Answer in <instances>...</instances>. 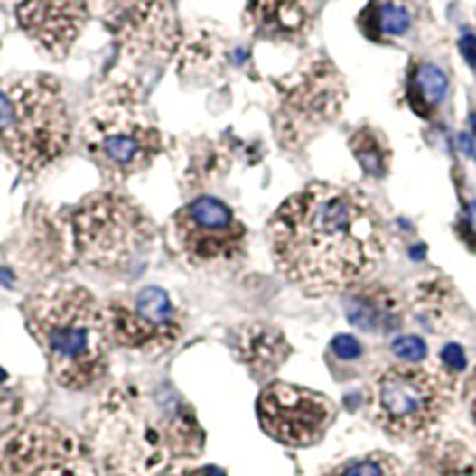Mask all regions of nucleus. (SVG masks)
<instances>
[{"label": "nucleus", "instance_id": "1", "mask_svg": "<svg viewBox=\"0 0 476 476\" xmlns=\"http://www.w3.org/2000/svg\"><path fill=\"white\" fill-rule=\"evenodd\" d=\"M276 267L307 295L350 291L384 255V222L365 193L314 182L281 202L269 224Z\"/></svg>", "mask_w": 476, "mask_h": 476}, {"label": "nucleus", "instance_id": "2", "mask_svg": "<svg viewBox=\"0 0 476 476\" xmlns=\"http://www.w3.org/2000/svg\"><path fill=\"white\" fill-rule=\"evenodd\" d=\"M89 448L110 476H163L202 453L196 410L164 381H126L89 415Z\"/></svg>", "mask_w": 476, "mask_h": 476}, {"label": "nucleus", "instance_id": "3", "mask_svg": "<svg viewBox=\"0 0 476 476\" xmlns=\"http://www.w3.org/2000/svg\"><path fill=\"white\" fill-rule=\"evenodd\" d=\"M24 324L60 388L93 391L110 372L105 305L72 281L41 286L22 303Z\"/></svg>", "mask_w": 476, "mask_h": 476}, {"label": "nucleus", "instance_id": "4", "mask_svg": "<svg viewBox=\"0 0 476 476\" xmlns=\"http://www.w3.org/2000/svg\"><path fill=\"white\" fill-rule=\"evenodd\" d=\"M74 125L58 79L24 74L0 81V148L22 172L39 174L72 145Z\"/></svg>", "mask_w": 476, "mask_h": 476}, {"label": "nucleus", "instance_id": "5", "mask_svg": "<svg viewBox=\"0 0 476 476\" xmlns=\"http://www.w3.org/2000/svg\"><path fill=\"white\" fill-rule=\"evenodd\" d=\"M77 257L100 272H126L144 257L155 227L138 202L117 191H98L79 202L70 215Z\"/></svg>", "mask_w": 476, "mask_h": 476}, {"label": "nucleus", "instance_id": "6", "mask_svg": "<svg viewBox=\"0 0 476 476\" xmlns=\"http://www.w3.org/2000/svg\"><path fill=\"white\" fill-rule=\"evenodd\" d=\"M81 145L105 182L141 174L163 153V131L131 96L98 103L81 126Z\"/></svg>", "mask_w": 476, "mask_h": 476}, {"label": "nucleus", "instance_id": "7", "mask_svg": "<svg viewBox=\"0 0 476 476\" xmlns=\"http://www.w3.org/2000/svg\"><path fill=\"white\" fill-rule=\"evenodd\" d=\"M453 403V378L419 362L386 367L369 388L374 425L393 438H419L441 422Z\"/></svg>", "mask_w": 476, "mask_h": 476}, {"label": "nucleus", "instance_id": "8", "mask_svg": "<svg viewBox=\"0 0 476 476\" xmlns=\"http://www.w3.org/2000/svg\"><path fill=\"white\" fill-rule=\"evenodd\" d=\"M0 476H96V457L72 429L32 419L0 438Z\"/></svg>", "mask_w": 476, "mask_h": 476}, {"label": "nucleus", "instance_id": "9", "mask_svg": "<svg viewBox=\"0 0 476 476\" xmlns=\"http://www.w3.org/2000/svg\"><path fill=\"white\" fill-rule=\"evenodd\" d=\"M174 241L189 265L217 269L236 265L248 250V229L227 202L215 196H201L176 210Z\"/></svg>", "mask_w": 476, "mask_h": 476}, {"label": "nucleus", "instance_id": "10", "mask_svg": "<svg viewBox=\"0 0 476 476\" xmlns=\"http://www.w3.org/2000/svg\"><path fill=\"white\" fill-rule=\"evenodd\" d=\"M105 324L110 346L141 355H160L172 350L182 339L183 314L167 291L145 286L112 298L105 305Z\"/></svg>", "mask_w": 476, "mask_h": 476}, {"label": "nucleus", "instance_id": "11", "mask_svg": "<svg viewBox=\"0 0 476 476\" xmlns=\"http://www.w3.org/2000/svg\"><path fill=\"white\" fill-rule=\"evenodd\" d=\"M255 410L262 431L288 448L317 445L336 419V405L329 396L284 381L265 386Z\"/></svg>", "mask_w": 476, "mask_h": 476}, {"label": "nucleus", "instance_id": "12", "mask_svg": "<svg viewBox=\"0 0 476 476\" xmlns=\"http://www.w3.org/2000/svg\"><path fill=\"white\" fill-rule=\"evenodd\" d=\"M103 22L122 52L138 62L172 58L179 43L172 0H105Z\"/></svg>", "mask_w": 476, "mask_h": 476}, {"label": "nucleus", "instance_id": "13", "mask_svg": "<svg viewBox=\"0 0 476 476\" xmlns=\"http://www.w3.org/2000/svg\"><path fill=\"white\" fill-rule=\"evenodd\" d=\"M89 22L86 0H22L17 24L52 60L67 58Z\"/></svg>", "mask_w": 476, "mask_h": 476}, {"label": "nucleus", "instance_id": "14", "mask_svg": "<svg viewBox=\"0 0 476 476\" xmlns=\"http://www.w3.org/2000/svg\"><path fill=\"white\" fill-rule=\"evenodd\" d=\"M343 96L346 89L339 72L333 70L331 62L322 60L307 70L298 84L291 86V93L284 100V117L286 122H294V131L331 122L333 115L341 110Z\"/></svg>", "mask_w": 476, "mask_h": 476}, {"label": "nucleus", "instance_id": "15", "mask_svg": "<svg viewBox=\"0 0 476 476\" xmlns=\"http://www.w3.org/2000/svg\"><path fill=\"white\" fill-rule=\"evenodd\" d=\"M346 317L352 326L369 333H391L403 324L405 305L391 286L362 281L346 298Z\"/></svg>", "mask_w": 476, "mask_h": 476}, {"label": "nucleus", "instance_id": "16", "mask_svg": "<svg viewBox=\"0 0 476 476\" xmlns=\"http://www.w3.org/2000/svg\"><path fill=\"white\" fill-rule=\"evenodd\" d=\"M234 352L255 378H269L291 358V346L276 326L248 324L236 331Z\"/></svg>", "mask_w": 476, "mask_h": 476}, {"label": "nucleus", "instance_id": "17", "mask_svg": "<svg viewBox=\"0 0 476 476\" xmlns=\"http://www.w3.org/2000/svg\"><path fill=\"white\" fill-rule=\"evenodd\" d=\"M246 20L262 39L298 41L310 26V10L305 0H248Z\"/></svg>", "mask_w": 476, "mask_h": 476}, {"label": "nucleus", "instance_id": "18", "mask_svg": "<svg viewBox=\"0 0 476 476\" xmlns=\"http://www.w3.org/2000/svg\"><path fill=\"white\" fill-rule=\"evenodd\" d=\"M350 151L367 174L374 176V179L386 176V170H388V144H386L384 136L377 129L362 126V129L355 131L350 138Z\"/></svg>", "mask_w": 476, "mask_h": 476}, {"label": "nucleus", "instance_id": "19", "mask_svg": "<svg viewBox=\"0 0 476 476\" xmlns=\"http://www.w3.org/2000/svg\"><path fill=\"white\" fill-rule=\"evenodd\" d=\"M324 476H410V471L405 470L398 457L388 453H369L336 464Z\"/></svg>", "mask_w": 476, "mask_h": 476}, {"label": "nucleus", "instance_id": "20", "mask_svg": "<svg viewBox=\"0 0 476 476\" xmlns=\"http://www.w3.org/2000/svg\"><path fill=\"white\" fill-rule=\"evenodd\" d=\"M445 91H448V77H445L436 65H422L415 72L410 89V103L412 107L425 115L434 105L443 100Z\"/></svg>", "mask_w": 476, "mask_h": 476}, {"label": "nucleus", "instance_id": "21", "mask_svg": "<svg viewBox=\"0 0 476 476\" xmlns=\"http://www.w3.org/2000/svg\"><path fill=\"white\" fill-rule=\"evenodd\" d=\"M378 26H381V32L384 33L403 36V33L410 29V13H407L403 5L386 3V5L378 7Z\"/></svg>", "mask_w": 476, "mask_h": 476}, {"label": "nucleus", "instance_id": "22", "mask_svg": "<svg viewBox=\"0 0 476 476\" xmlns=\"http://www.w3.org/2000/svg\"><path fill=\"white\" fill-rule=\"evenodd\" d=\"M331 355L333 358H339L341 362L352 365V362H359V359H362L365 348H362L359 341L352 339V336H336V339L331 341Z\"/></svg>", "mask_w": 476, "mask_h": 476}, {"label": "nucleus", "instance_id": "23", "mask_svg": "<svg viewBox=\"0 0 476 476\" xmlns=\"http://www.w3.org/2000/svg\"><path fill=\"white\" fill-rule=\"evenodd\" d=\"M393 352L405 362H422L426 358V343L417 336H403L393 343Z\"/></svg>", "mask_w": 476, "mask_h": 476}, {"label": "nucleus", "instance_id": "24", "mask_svg": "<svg viewBox=\"0 0 476 476\" xmlns=\"http://www.w3.org/2000/svg\"><path fill=\"white\" fill-rule=\"evenodd\" d=\"M441 359H443V365L451 369V372H460L467 365V358H464V352L460 346H445L443 352H441Z\"/></svg>", "mask_w": 476, "mask_h": 476}, {"label": "nucleus", "instance_id": "25", "mask_svg": "<svg viewBox=\"0 0 476 476\" xmlns=\"http://www.w3.org/2000/svg\"><path fill=\"white\" fill-rule=\"evenodd\" d=\"M163 476H227L219 467H189V464H179Z\"/></svg>", "mask_w": 476, "mask_h": 476}, {"label": "nucleus", "instance_id": "26", "mask_svg": "<svg viewBox=\"0 0 476 476\" xmlns=\"http://www.w3.org/2000/svg\"><path fill=\"white\" fill-rule=\"evenodd\" d=\"M460 51H462L464 60H467L471 67H476V36H471V33L462 36V39H460Z\"/></svg>", "mask_w": 476, "mask_h": 476}, {"label": "nucleus", "instance_id": "27", "mask_svg": "<svg viewBox=\"0 0 476 476\" xmlns=\"http://www.w3.org/2000/svg\"><path fill=\"white\" fill-rule=\"evenodd\" d=\"M467 396H470L471 417H474V422H476V367H474V372H471L470 381H467Z\"/></svg>", "mask_w": 476, "mask_h": 476}, {"label": "nucleus", "instance_id": "28", "mask_svg": "<svg viewBox=\"0 0 476 476\" xmlns=\"http://www.w3.org/2000/svg\"><path fill=\"white\" fill-rule=\"evenodd\" d=\"M467 215H470L471 229H474V234H476V202H474V205H470V212H467Z\"/></svg>", "mask_w": 476, "mask_h": 476}]
</instances>
